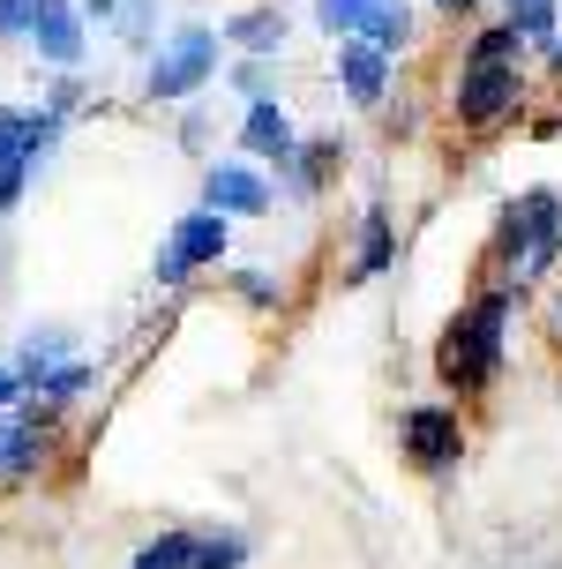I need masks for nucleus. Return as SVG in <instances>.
<instances>
[{
    "instance_id": "f257e3e1",
    "label": "nucleus",
    "mask_w": 562,
    "mask_h": 569,
    "mask_svg": "<svg viewBox=\"0 0 562 569\" xmlns=\"http://www.w3.org/2000/svg\"><path fill=\"white\" fill-rule=\"evenodd\" d=\"M503 322H510V284L487 292V300H473V308L443 330V375L457 390H480L487 375L503 368Z\"/></svg>"
},
{
    "instance_id": "f03ea898",
    "label": "nucleus",
    "mask_w": 562,
    "mask_h": 569,
    "mask_svg": "<svg viewBox=\"0 0 562 569\" xmlns=\"http://www.w3.org/2000/svg\"><path fill=\"white\" fill-rule=\"evenodd\" d=\"M210 76H218V30L210 23H180L166 46L150 53L142 90H150V106H180V98H196Z\"/></svg>"
},
{
    "instance_id": "7ed1b4c3",
    "label": "nucleus",
    "mask_w": 562,
    "mask_h": 569,
    "mask_svg": "<svg viewBox=\"0 0 562 569\" xmlns=\"http://www.w3.org/2000/svg\"><path fill=\"white\" fill-rule=\"evenodd\" d=\"M555 248H562V196L533 188L525 202H510V218H503V262H510V292H517V278H540Z\"/></svg>"
},
{
    "instance_id": "20e7f679",
    "label": "nucleus",
    "mask_w": 562,
    "mask_h": 569,
    "mask_svg": "<svg viewBox=\"0 0 562 569\" xmlns=\"http://www.w3.org/2000/svg\"><path fill=\"white\" fill-rule=\"evenodd\" d=\"M517 106V60H465V76H457V113L487 128V120H503Z\"/></svg>"
},
{
    "instance_id": "39448f33",
    "label": "nucleus",
    "mask_w": 562,
    "mask_h": 569,
    "mask_svg": "<svg viewBox=\"0 0 562 569\" xmlns=\"http://www.w3.org/2000/svg\"><path fill=\"white\" fill-rule=\"evenodd\" d=\"M225 256V218H210V210H188L180 226H172V240L158 248V284H180L188 270H203V262Z\"/></svg>"
},
{
    "instance_id": "423d86ee",
    "label": "nucleus",
    "mask_w": 562,
    "mask_h": 569,
    "mask_svg": "<svg viewBox=\"0 0 562 569\" xmlns=\"http://www.w3.org/2000/svg\"><path fill=\"white\" fill-rule=\"evenodd\" d=\"M203 210L210 218H263L270 210V180L248 166H210L203 172Z\"/></svg>"
},
{
    "instance_id": "0eeeda50",
    "label": "nucleus",
    "mask_w": 562,
    "mask_h": 569,
    "mask_svg": "<svg viewBox=\"0 0 562 569\" xmlns=\"http://www.w3.org/2000/svg\"><path fill=\"white\" fill-rule=\"evenodd\" d=\"M457 450H465V435H457V412H450V405L405 412V457H413V465L443 472V465H457Z\"/></svg>"
},
{
    "instance_id": "6e6552de",
    "label": "nucleus",
    "mask_w": 562,
    "mask_h": 569,
    "mask_svg": "<svg viewBox=\"0 0 562 569\" xmlns=\"http://www.w3.org/2000/svg\"><path fill=\"white\" fill-rule=\"evenodd\" d=\"M30 46L46 68H76L83 60V16H76V0H38V16H30Z\"/></svg>"
},
{
    "instance_id": "1a4fd4ad",
    "label": "nucleus",
    "mask_w": 562,
    "mask_h": 569,
    "mask_svg": "<svg viewBox=\"0 0 562 569\" xmlns=\"http://www.w3.org/2000/svg\"><path fill=\"white\" fill-rule=\"evenodd\" d=\"M240 142H248L255 158H270V166H285L293 150H300V136H293V120H285L278 98H255L248 120H240Z\"/></svg>"
},
{
    "instance_id": "9d476101",
    "label": "nucleus",
    "mask_w": 562,
    "mask_h": 569,
    "mask_svg": "<svg viewBox=\"0 0 562 569\" xmlns=\"http://www.w3.org/2000/svg\"><path fill=\"white\" fill-rule=\"evenodd\" d=\"M337 83H345V98L353 106H383V83H391V60L375 53V46H337Z\"/></svg>"
},
{
    "instance_id": "9b49d317",
    "label": "nucleus",
    "mask_w": 562,
    "mask_h": 569,
    "mask_svg": "<svg viewBox=\"0 0 562 569\" xmlns=\"http://www.w3.org/2000/svg\"><path fill=\"white\" fill-rule=\"evenodd\" d=\"M218 46H248L255 60L278 53V46H285V16H278V8H240V16L218 30Z\"/></svg>"
},
{
    "instance_id": "f8f14e48",
    "label": "nucleus",
    "mask_w": 562,
    "mask_h": 569,
    "mask_svg": "<svg viewBox=\"0 0 562 569\" xmlns=\"http://www.w3.org/2000/svg\"><path fill=\"white\" fill-rule=\"evenodd\" d=\"M405 38H413V16H405V0H375V8H367V23H361V46H375V53L391 60Z\"/></svg>"
},
{
    "instance_id": "ddd939ff",
    "label": "nucleus",
    "mask_w": 562,
    "mask_h": 569,
    "mask_svg": "<svg viewBox=\"0 0 562 569\" xmlns=\"http://www.w3.org/2000/svg\"><path fill=\"white\" fill-rule=\"evenodd\" d=\"M38 457H46V435L8 412V420H0V472H38Z\"/></svg>"
},
{
    "instance_id": "4468645a",
    "label": "nucleus",
    "mask_w": 562,
    "mask_h": 569,
    "mask_svg": "<svg viewBox=\"0 0 562 569\" xmlns=\"http://www.w3.org/2000/svg\"><path fill=\"white\" fill-rule=\"evenodd\" d=\"M188 562H196V532H188V525H172V532H158V540L142 547L128 569H188Z\"/></svg>"
},
{
    "instance_id": "2eb2a0df",
    "label": "nucleus",
    "mask_w": 562,
    "mask_h": 569,
    "mask_svg": "<svg viewBox=\"0 0 562 569\" xmlns=\"http://www.w3.org/2000/svg\"><path fill=\"white\" fill-rule=\"evenodd\" d=\"M248 562V540L240 532H196V562L188 569H240Z\"/></svg>"
},
{
    "instance_id": "dca6fc26",
    "label": "nucleus",
    "mask_w": 562,
    "mask_h": 569,
    "mask_svg": "<svg viewBox=\"0 0 562 569\" xmlns=\"http://www.w3.org/2000/svg\"><path fill=\"white\" fill-rule=\"evenodd\" d=\"M83 390H90V368H83V360H68V368H53L46 382H38V390H30V398L60 412V405H68V398H83Z\"/></svg>"
},
{
    "instance_id": "f3484780",
    "label": "nucleus",
    "mask_w": 562,
    "mask_h": 569,
    "mask_svg": "<svg viewBox=\"0 0 562 569\" xmlns=\"http://www.w3.org/2000/svg\"><path fill=\"white\" fill-rule=\"evenodd\" d=\"M510 30L533 38V46H548V38H555V0H510Z\"/></svg>"
},
{
    "instance_id": "a211bd4d",
    "label": "nucleus",
    "mask_w": 562,
    "mask_h": 569,
    "mask_svg": "<svg viewBox=\"0 0 562 569\" xmlns=\"http://www.w3.org/2000/svg\"><path fill=\"white\" fill-rule=\"evenodd\" d=\"M361 270H353V278H375V270H383V262H391V218H383V210H367L361 218Z\"/></svg>"
},
{
    "instance_id": "6ab92c4d",
    "label": "nucleus",
    "mask_w": 562,
    "mask_h": 569,
    "mask_svg": "<svg viewBox=\"0 0 562 569\" xmlns=\"http://www.w3.org/2000/svg\"><path fill=\"white\" fill-rule=\"evenodd\" d=\"M367 8H375V0H315V23L331 30V38H353V30L367 23Z\"/></svg>"
},
{
    "instance_id": "aec40b11",
    "label": "nucleus",
    "mask_w": 562,
    "mask_h": 569,
    "mask_svg": "<svg viewBox=\"0 0 562 569\" xmlns=\"http://www.w3.org/2000/svg\"><path fill=\"white\" fill-rule=\"evenodd\" d=\"M112 30H120L128 46H150V0H120V16H112Z\"/></svg>"
},
{
    "instance_id": "412c9836",
    "label": "nucleus",
    "mask_w": 562,
    "mask_h": 569,
    "mask_svg": "<svg viewBox=\"0 0 562 569\" xmlns=\"http://www.w3.org/2000/svg\"><path fill=\"white\" fill-rule=\"evenodd\" d=\"M30 16L38 0H0V38H30Z\"/></svg>"
},
{
    "instance_id": "4be33fe9",
    "label": "nucleus",
    "mask_w": 562,
    "mask_h": 569,
    "mask_svg": "<svg viewBox=\"0 0 562 569\" xmlns=\"http://www.w3.org/2000/svg\"><path fill=\"white\" fill-rule=\"evenodd\" d=\"M473 60H517V30H487V38H480V46H473Z\"/></svg>"
},
{
    "instance_id": "5701e85b",
    "label": "nucleus",
    "mask_w": 562,
    "mask_h": 569,
    "mask_svg": "<svg viewBox=\"0 0 562 569\" xmlns=\"http://www.w3.org/2000/svg\"><path fill=\"white\" fill-rule=\"evenodd\" d=\"M233 284H240V292H248L255 308H270V300H278V284L263 278V270H240V278H233Z\"/></svg>"
},
{
    "instance_id": "b1692460",
    "label": "nucleus",
    "mask_w": 562,
    "mask_h": 569,
    "mask_svg": "<svg viewBox=\"0 0 562 569\" xmlns=\"http://www.w3.org/2000/svg\"><path fill=\"white\" fill-rule=\"evenodd\" d=\"M233 83L248 90V106H255V98H270V90H263V60H240V68H233Z\"/></svg>"
},
{
    "instance_id": "393cba45",
    "label": "nucleus",
    "mask_w": 562,
    "mask_h": 569,
    "mask_svg": "<svg viewBox=\"0 0 562 569\" xmlns=\"http://www.w3.org/2000/svg\"><path fill=\"white\" fill-rule=\"evenodd\" d=\"M16 405H23V382H16V368H0V420H8Z\"/></svg>"
},
{
    "instance_id": "a878e982",
    "label": "nucleus",
    "mask_w": 562,
    "mask_h": 569,
    "mask_svg": "<svg viewBox=\"0 0 562 569\" xmlns=\"http://www.w3.org/2000/svg\"><path fill=\"white\" fill-rule=\"evenodd\" d=\"M76 16H90V23H112V16H120V0H83Z\"/></svg>"
},
{
    "instance_id": "bb28decb",
    "label": "nucleus",
    "mask_w": 562,
    "mask_h": 569,
    "mask_svg": "<svg viewBox=\"0 0 562 569\" xmlns=\"http://www.w3.org/2000/svg\"><path fill=\"white\" fill-rule=\"evenodd\" d=\"M435 8H465V0H435Z\"/></svg>"
},
{
    "instance_id": "cd10ccee",
    "label": "nucleus",
    "mask_w": 562,
    "mask_h": 569,
    "mask_svg": "<svg viewBox=\"0 0 562 569\" xmlns=\"http://www.w3.org/2000/svg\"><path fill=\"white\" fill-rule=\"evenodd\" d=\"M555 68H562V38H555Z\"/></svg>"
}]
</instances>
